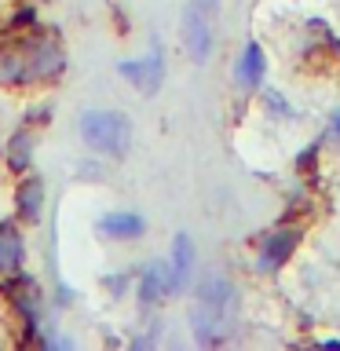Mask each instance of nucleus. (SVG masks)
<instances>
[{
  "instance_id": "obj_1",
  "label": "nucleus",
  "mask_w": 340,
  "mask_h": 351,
  "mask_svg": "<svg viewBox=\"0 0 340 351\" xmlns=\"http://www.w3.org/2000/svg\"><path fill=\"white\" fill-rule=\"evenodd\" d=\"M191 326L197 344H223L230 337V326H234V285L219 274L205 278L191 311Z\"/></svg>"
},
{
  "instance_id": "obj_2",
  "label": "nucleus",
  "mask_w": 340,
  "mask_h": 351,
  "mask_svg": "<svg viewBox=\"0 0 340 351\" xmlns=\"http://www.w3.org/2000/svg\"><path fill=\"white\" fill-rule=\"evenodd\" d=\"M62 48L51 37H33L22 40L19 48H11L0 59V77L8 84H37V81H51L62 73Z\"/></svg>"
},
{
  "instance_id": "obj_3",
  "label": "nucleus",
  "mask_w": 340,
  "mask_h": 351,
  "mask_svg": "<svg viewBox=\"0 0 340 351\" xmlns=\"http://www.w3.org/2000/svg\"><path fill=\"white\" fill-rule=\"evenodd\" d=\"M81 136L99 154H125L132 143V128L117 110H88L81 117Z\"/></svg>"
},
{
  "instance_id": "obj_4",
  "label": "nucleus",
  "mask_w": 340,
  "mask_h": 351,
  "mask_svg": "<svg viewBox=\"0 0 340 351\" xmlns=\"http://www.w3.org/2000/svg\"><path fill=\"white\" fill-rule=\"evenodd\" d=\"M212 11H216V0H191V8H186L183 37L194 62H205L208 48H212Z\"/></svg>"
},
{
  "instance_id": "obj_5",
  "label": "nucleus",
  "mask_w": 340,
  "mask_h": 351,
  "mask_svg": "<svg viewBox=\"0 0 340 351\" xmlns=\"http://www.w3.org/2000/svg\"><path fill=\"white\" fill-rule=\"evenodd\" d=\"M296 245H300V230H296V227H278V230H271V234L260 241V256H256L260 271L282 267V263L293 256Z\"/></svg>"
},
{
  "instance_id": "obj_6",
  "label": "nucleus",
  "mask_w": 340,
  "mask_h": 351,
  "mask_svg": "<svg viewBox=\"0 0 340 351\" xmlns=\"http://www.w3.org/2000/svg\"><path fill=\"white\" fill-rule=\"evenodd\" d=\"M121 73L128 77L139 92H158L161 77H165V62H161V51L154 48L147 59H136V62H121Z\"/></svg>"
},
{
  "instance_id": "obj_7",
  "label": "nucleus",
  "mask_w": 340,
  "mask_h": 351,
  "mask_svg": "<svg viewBox=\"0 0 340 351\" xmlns=\"http://www.w3.org/2000/svg\"><path fill=\"white\" fill-rule=\"evenodd\" d=\"M139 293H143V300H161V296H169L175 293V278H172V267L169 263H161V260H154L147 271H143V282H139Z\"/></svg>"
},
{
  "instance_id": "obj_8",
  "label": "nucleus",
  "mask_w": 340,
  "mask_h": 351,
  "mask_svg": "<svg viewBox=\"0 0 340 351\" xmlns=\"http://www.w3.org/2000/svg\"><path fill=\"white\" fill-rule=\"evenodd\" d=\"M4 293H8V300L19 307V318L33 329V322H37V285L22 278V282H11Z\"/></svg>"
},
{
  "instance_id": "obj_9",
  "label": "nucleus",
  "mask_w": 340,
  "mask_h": 351,
  "mask_svg": "<svg viewBox=\"0 0 340 351\" xmlns=\"http://www.w3.org/2000/svg\"><path fill=\"white\" fill-rule=\"evenodd\" d=\"M263 66H267V59H263V48L260 44H245V51H241V59H238V84L241 88H256L260 84V77H263Z\"/></svg>"
},
{
  "instance_id": "obj_10",
  "label": "nucleus",
  "mask_w": 340,
  "mask_h": 351,
  "mask_svg": "<svg viewBox=\"0 0 340 351\" xmlns=\"http://www.w3.org/2000/svg\"><path fill=\"white\" fill-rule=\"evenodd\" d=\"M99 230L106 238H139L143 234V216L136 213H106L99 219Z\"/></svg>"
},
{
  "instance_id": "obj_11",
  "label": "nucleus",
  "mask_w": 340,
  "mask_h": 351,
  "mask_svg": "<svg viewBox=\"0 0 340 351\" xmlns=\"http://www.w3.org/2000/svg\"><path fill=\"white\" fill-rule=\"evenodd\" d=\"M22 263V234L11 223H0V274L19 271Z\"/></svg>"
},
{
  "instance_id": "obj_12",
  "label": "nucleus",
  "mask_w": 340,
  "mask_h": 351,
  "mask_svg": "<svg viewBox=\"0 0 340 351\" xmlns=\"http://www.w3.org/2000/svg\"><path fill=\"white\" fill-rule=\"evenodd\" d=\"M191 263H194V245H191V238L186 234H175L172 241V278H175V289H183L186 278H191Z\"/></svg>"
},
{
  "instance_id": "obj_13",
  "label": "nucleus",
  "mask_w": 340,
  "mask_h": 351,
  "mask_svg": "<svg viewBox=\"0 0 340 351\" xmlns=\"http://www.w3.org/2000/svg\"><path fill=\"white\" fill-rule=\"evenodd\" d=\"M40 202H44V186L40 180H26L19 186V216L22 219H40Z\"/></svg>"
},
{
  "instance_id": "obj_14",
  "label": "nucleus",
  "mask_w": 340,
  "mask_h": 351,
  "mask_svg": "<svg viewBox=\"0 0 340 351\" xmlns=\"http://www.w3.org/2000/svg\"><path fill=\"white\" fill-rule=\"evenodd\" d=\"M29 154H33V139H26V132H22V136H15L11 139V150H8V165L15 172H22L29 165Z\"/></svg>"
},
{
  "instance_id": "obj_15",
  "label": "nucleus",
  "mask_w": 340,
  "mask_h": 351,
  "mask_svg": "<svg viewBox=\"0 0 340 351\" xmlns=\"http://www.w3.org/2000/svg\"><path fill=\"white\" fill-rule=\"evenodd\" d=\"M329 132H333V139L340 143V110H333V117H329Z\"/></svg>"
}]
</instances>
